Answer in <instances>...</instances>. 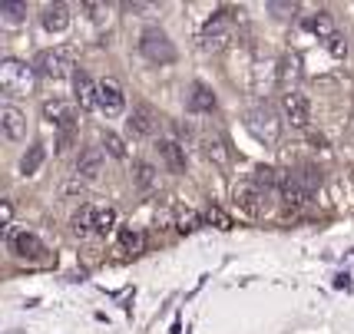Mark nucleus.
<instances>
[{
    "mask_svg": "<svg viewBox=\"0 0 354 334\" xmlns=\"http://www.w3.org/2000/svg\"><path fill=\"white\" fill-rule=\"evenodd\" d=\"M202 222H205V219H202L199 212H192V209H179V212H176V228H179V232H196Z\"/></svg>",
    "mask_w": 354,
    "mask_h": 334,
    "instance_id": "nucleus-29",
    "label": "nucleus"
},
{
    "mask_svg": "<svg viewBox=\"0 0 354 334\" xmlns=\"http://www.w3.org/2000/svg\"><path fill=\"white\" fill-rule=\"evenodd\" d=\"M103 146H106L109 156H116V159H126L129 156V149H126V142L116 133H103Z\"/></svg>",
    "mask_w": 354,
    "mask_h": 334,
    "instance_id": "nucleus-32",
    "label": "nucleus"
},
{
    "mask_svg": "<svg viewBox=\"0 0 354 334\" xmlns=\"http://www.w3.org/2000/svg\"><path fill=\"white\" fill-rule=\"evenodd\" d=\"M252 183L259 185V189H265V192H275V189H281L285 176H281L278 169H272V166H259L255 169V176H252Z\"/></svg>",
    "mask_w": 354,
    "mask_h": 334,
    "instance_id": "nucleus-22",
    "label": "nucleus"
},
{
    "mask_svg": "<svg viewBox=\"0 0 354 334\" xmlns=\"http://www.w3.org/2000/svg\"><path fill=\"white\" fill-rule=\"evenodd\" d=\"M133 183H136L142 192L156 189L159 176H156V166H153V163H146V159H136V163H133Z\"/></svg>",
    "mask_w": 354,
    "mask_h": 334,
    "instance_id": "nucleus-21",
    "label": "nucleus"
},
{
    "mask_svg": "<svg viewBox=\"0 0 354 334\" xmlns=\"http://www.w3.org/2000/svg\"><path fill=\"white\" fill-rule=\"evenodd\" d=\"M44 163H46V146L44 142H33L30 149L24 152V159H20V176H37Z\"/></svg>",
    "mask_w": 354,
    "mask_h": 334,
    "instance_id": "nucleus-19",
    "label": "nucleus"
},
{
    "mask_svg": "<svg viewBox=\"0 0 354 334\" xmlns=\"http://www.w3.org/2000/svg\"><path fill=\"white\" fill-rule=\"evenodd\" d=\"M63 192H66V196H73V192H83V183H66V185H63Z\"/></svg>",
    "mask_w": 354,
    "mask_h": 334,
    "instance_id": "nucleus-37",
    "label": "nucleus"
},
{
    "mask_svg": "<svg viewBox=\"0 0 354 334\" xmlns=\"http://www.w3.org/2000/svg\"><path fill=\"white\" fill-rule=\"evenodd\" d=\"M0 14L7 24H20L24 14H27V3H20V0H0Z\"/></svg>",
    "mask_w": 354,
    "mask_h": 334,
    "instance_id": "nucleus-28",
    "label": "nucleus"
},
{
    "mask_svg": "<svg viewBox=\"0 0 354 334\" xmlns=\"http://www.w3.org/2000/svg\"><path fill=\"white\" fill-rule=\"evenodd\" d=\"M126 122H129V133H133V136H146V139L156 136V129H159V120H156L146 106L133 109V116H129Z\"/></svg>",
    "mask_w": 354,
    "mask_h": 334,
    "instance_id": "nucleus-14",
    "label": "nucleus"
},
{
    "mask_svg": "<svg viewBox=\"0 0 354 334\" xmlns=\"http://www.w3.org/2000/svg\"><path fill=\"white\" fill-rule=\"evenodd\" d=\"M10 248H14L17 259L24 261H44L46 255V245L33 235V232H17V235H10Z\"/></svg>",
    "mask_w": 354,
    "mask_h": 334,
    "instance_id": "nucleus-9",
    "label": "nucleus"
},
{
    "mask_svg": "<svg viewBox=\"0 0 354 334\" xmlns=\"http://www.w3.org/2000/svg\"><path fill=\"white\" fill-rule=\"evenodd\" d=\"M245 129L252 136L265 142V146H275L278 136H281V120L272 103H255L252 109H245Z\"/></svg>",
    "mask_w": 354,
    "mask_h": 334,
    "instance_id": "nucleus-1",
    "label": "nucleus"
},
{
    "mask_svg": "<svg viewBox=\"0 0 354 334\" xmlns=\"http://www.w3.org/2000/svg\"><path fill=\"white\" fill-rule=\"evenodd\" d=\"M298 76H301V70H298V57H285V60H281V70H278V83L285 86V93L292 90L288 83H295Z\"/></svg>",
    "mask_w": 354,
    "mask_h": 334,
    "instance_id": "nucleus-25",
    "label": "nucleus"
},
{
    "mask_svg": "<svg viewBox=\"0 0 354 334\" xmlns=\"http://www.w3.org/2000/svg\"><path fill=\"white\" fill-rule=\"evenodd\" d=\"M229 24H232V10H218V14L205 24V30H202V46H222L225 44Z\"/></svg>",
    "mask_w": 354,
    "mask_h": 334,
    "instance_id": "nucleus-11",
    "label": "nucleus"
},
{
    "mask_svg": "<svg viewBox=\"0 0 354 334\" xmlns=\"http://www.w3.org/2000/svg\"><path fill=\"white\" fill-rule=\"evenodd\" d=\"M73 96H77L80 109H93V106H96V83H93L83 70H77V73H73Z\"/></svg>",
    "mask_w": 354,
    "mask_h": 334,
    "instance_id": "nucleus-16",
    "label": "nucleus"
},
{
    "mask_svg": "<svg viewBox=\"0 0 354 334\" xmlns=\"http://www.w3.org/2000/svg\"><path fill=\"white\" fill-rule=\"evenodd\" d=\"M10 219H14V202H10V198H3V202H0V225L7 228L10 225Z\"/></svg>",
    "mask_w": 354,
    "mask_h": 334,
    "instance_id": "nucleus-34",
    "label": "nucleus"
},
{
    "mask_svg": "<svg viewBox=\"0 0 354 334\" xmlns=\"http://www.w3.org/2000/svg\"><path fill=\"white\" fill-rule=\"evenodd\" d=\"M202 149H205V156H209L216 166H222V169L232 163V152H229V146H225V139L222 136H205Z\"/></svg>",
    "mask_w": 354,
    "mask_h": 334,
    "instance_id": "nucleus-20",
    "label": "nucleus"
},
{
    "mask_svg": "<svg viewBox=\"0 0 354 334\" xmlns=\"http://www.w3.org/2000/svg\"><path fill=\"white\" fill-rule=\"evenodd\" d=\"M0 129H3V136L10 139V142H20V139L27 136V120H24V113L17 106H0Z\"/></svg>",
    "mask_w": 354,
    "mask_h": 334,
    "instance_id": "nucleus-10",
    "label": "nucleus"
},
{
    "mask_svg": "<svg viewBox=\"0 0 354 334\" xmlns=\"http://www.w3.org/2000/svg\"><path fill=\"white\" fill-rule=\"evenodd\" d=\"M96 106L103 109L106 116H120L126 109V96L116 80H100L96 83Z\"/></svg>",
    "mask_w": 354,
    "mask_h": 334,
    "instance_id": "nucleus-7",
    "label": "nucleus"
},
{
    "mask_svg": "<svg viewBox=\"0 0 354 334\" xmlns=\"http://www.w3.org/2000/svg\"><path fill=\"white\" fill-rule=\"evenodd\" d=\"M281 116H285V122H292L295 129H305L311 120V106H308V100H305V93H298V90L281 93Z\"/></svg>",
    "mask_w": 354,
    "mask_h": 334,
    "instance_id": "nucleus-5",
    "label": "nucleus"
},
{
    "mask_svg": "<svg viewBox=\"0 0 354 334\" xmlns=\"http://www.w3.org/2000/svg\"><path fill=\"white\" fill-rule=\"evenodd\" d=\"M86 10L93 14V20H96V24H103V3H86Z\"/></svg>",
    "mask_w": 354,
    "mask_h": 334,
    "instance_id": "nucleus-36",
    "label": "nucleus"
},
{
    "mask_svg": "<svg viewBox=\"0 0 354 334\" xmlns=\"http://www.w3.org/2000/svg\"><path fill=\"white\" fill-rule=\"evenodd\" d=\"M268 196H272V192L259 189L255 183L235 185V202H239L245 212H252V215H265V212H268Z\"/></svg>",
    "mask_w": 354,
    "mask_h": 334,
    "instance_id": "nucleus-8",
    "label": "nucleus"
},
{
    "mask_svg": "<svg viewBox=\"0 0 354 334\" xmlns=\"http://www.w3.org/2000/svg\"><path fill=\"white\" fill-rule=\"evenodd\" d=\"M209 225H216V228H222V232H229L232 228V215L225 212V209H218V205H209L205 209V215H202Z\"/></svg>",
    "mask_w": 354,
    "mask_h": 334,
    "instance_id": "nucleus-30",
    "label": "nucleus"
},
{
    "mask_svg": "<svg viewBox=\"0 0 354 334\" xmlns=\"http://www.w3.org/2000/svg\"><path fill=\"white\" fill-rule=\"evenodd\" d=\"M278 192H281V202H285L288 209H301V205H308V202H311V192H308V189H301L292 176H285V183H281V189H278Z\"/></svg>",
    "mask_w": 354,
    "mask_h": 334,
    "instance_id": "nucleus-17",
    "label": "nucleus"
},
{
    "mask_svg": "<svg viewBox=\"0 0 354 334\" xmlns=\"http://www.w3.org/2000/svg\"><path fill=\"white\" fill-rule=\"evenodd\" d=\"M40 24H44L50 33H63L70 27V7H66V3H46L44 14H40Z\"/></svg>",
    "mask_w": 354,
    "mask_h": 334,
    "instance_id": "nucleus-13",
    "label": "nucleus"
},
{
    "mask_svg": "<svg viewBox=\"0 0 354 334\" xmlns=\"http://www.w3.org/2000/svg\"><path fill=\"white\" fill-rule=\"evenodd\" d=\"M268 10H275L278 17H288V14H295V3H278V0H272Z\"/></svg>",
    "mask_w": 354,
    "mask_h": 334,
    "instance_id": "nucleus-35",
    "label": "nucleus"
},
{
    "mask_svg": "<svg viewBox=\"0 0 354 334\" xmlns=\"http://www.w3.org/2000/svg\"><path fill=\"white\" fill-rule=\"evenodd\" d=\"M156 149H159V159L166 163L169 172H176V176L185 172V149L176 142V139H159V142H156Z\"/></svg>",
    "mask_w": 354,
    "mask_h": 334,
    "instance_id": "nucleus-12",
    "label": "nucleus"
},
{
    "mask_svg": "<svg viewBox=\"0 0 354 334\" xmlns=\"http://www.w3.org/2000/svg\"><path fill=\"white\" fill-rule=\"evenodd\" d=\"M324 46H328V53H331L335 60H344V57H348V40H344V33H335L331 40H324Z\"/></svg>",
    "mask_w": 354,
    "mask_h": 334,
    "instance_id": "nucleus-33",
    "label": "nucleus"
},
{
    "mask_svg": "<svg viewBox=\"0 0 354 334\" xmlns=\"http://www.w3.org/2000/svg\"><path fill=\"white\" fill-rule=\"evenodd\" d=\"M33 70H37V76H46V80H63V76L73 70V53L66 46L40 50L37 60H33Z\"/></svg>",
    "mask_w": 354,
    "mask_h": 334,
    "instance_id": "nucleus-3",
    "label": "nucleus"
},
{
    "mask_svg": "<svg viewBox=\"0 0 354 334\" xmlns=\"http://www.w3.org/2000/svg\"><path fill=\"white\" fill-rule=\"evenodd\" d=\"M120 245H123V252H129V255H139L142 252V232L139 228H123L120 232Z\"/></svg>",
    "mask_w": 354,
    "mask_h": 334,
    "instance_id": "nucleus-27",
    "label": "nucleus"
},
{
    "mask_svg": "<svg viewBox=\"0 0 354 334\" xmlns=\"http://www.w3.org/2000/svg\"><path fill=\"white\" fill-rule=\"evenodd\" d=\"M189 109H192V113H212V109H216V93L209 90L205 83H192V93H189Z\"/></svg>",
    "mask_w": 354,
    "mask_h": 334,
    "instance_id": "nucleus-18",
    "label": "nucleus"
},
{
    "mask_svg": "<svg viewBox=\"0 0 354 334\" xmlns=\"http://www.w3.org/2000/svg\"><path fill=\"white\" fill-rule=\"evenodd\" d=\"M292 179L315 196V189L322 185V172H318V169H311V166H305V169H298V172H292Z\"/></svg>",
    "mask_w": 354,
    "mask_h": 334,
    "instance_id": "nucleus-24",
    "label": "nucleus"
},
{
    "mask_svg": "<svg viewBox=\"0 0 354 334\" xmlns=\"http://www.w3.org/2000/svg\"><path fill=\"white\" fill-rule=\"evenodd\" d=\"M100 172H103V152L96 149V146L80 152V159H77V176L80 179H96Z\"/></svg>",
    "mask_w": 354,
    "mask_h": 334,
    "instance_id": "nucleus-15",
    "label": "nucleus"
},
{
    "mask_svg": "<svg viewBox=\"0 0 354 334\" xmlns=\"http://www.w3.org/2000/svg\"><path fill=\"white\" fill-rule=\"evenodd\" d=\"M40 113H44L46 122H53L57 129H77V106L73 103H66V100H44V106H40Z\"/></svg>",
    "mask_w": 354,
    "mask_h": 334,
    "instance_id": "nucleus-6",
    "label": "nucleus"
},
{
    "mask_svg": "<svg viewBox=\"0 0 354 334\" xmlns=\"http://www.w3.org/2000/svg\"><path fill=\"white\" fill-rule=\"evenodd\" d=\"M116 225V212L113 209H100L96 212V222H93V232H100V235H109Z\"/></svg>",
    "mask_w": 354,
    "mask_h": 334,
    "instance_id": "nucleus-31",
    "label": "nucleus"
},
{
    "mask_svg": "<svg viewBox=\"0 0 354 334\" xmlns=\"http://www.w3.org/2000/svg\"><path fill=\"white\" fill-rule=\"evenodd\" d=\"M93 222H96V212H93L90 205H83L77 215H73V222H70V228L77 232V235H86V232H93Z\"/></svg>",
    "mask_w": 354,
    "mask_h": 334,
    "instance_id": "nucleus-26",
    "label": "nucleus"
},
{
    "mask_svg": "<svg viewBox=\"0 0 354 334\" xmlns=\"http://www.w3.org/2000/svg\"><path fill=\"white\" fill-rule=\"evenodd\" d=\"M305 27H308L311 33H315V37H318V40H331V37H335V20H331V14H315V17H308V20H305Z\"/></svg>",
    "mask_w": 354,
    "mask_h": 334,
    "instance_id": "nucleus-23",
    "label": "nucleus"
},
{
    "mask_svg": "<svg viewBox=\"0 0 354 334\" xmlns=\"http://www.w3.org/2000/svg\"><path fill=\"white\" fill-rule=\"evenodd\" d=\"M33 83H37L33 63H24V60L0 63V93L3 96H27V93H33Z\"/></svg>",
    "mask_w": 354,
    "mask_h": 334,
    "instance_id": "nucleus-2",
    "label": "nucleus"
},
{
    "mask_svg": "<svg viewBox=\"0 0 354 334\" xmlns=\"http://www.w3.org/2000/svg\"><path fill=\"white\" fill-rule=\"evenodd\" d=\"M139 53L149 63H172L176 60V46L162 30H146L139 37Z\"/></svg>",
    "mask_w": 354,
    "mask_h": 334,
    "instance_id": "nucleus-4",
    "label": "nucleus"
}]
</instances>
